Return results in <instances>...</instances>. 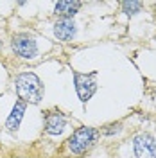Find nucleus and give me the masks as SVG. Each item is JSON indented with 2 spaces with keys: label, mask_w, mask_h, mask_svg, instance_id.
<instances>
[{
  "label": "nucleus",
  "mask_w": 156,
  "mask_h": 158,
  "mask_svg": "<svg viewBox=\"0 0 156 158\" xmlns=\"http://www.w3.org/2000/svg\"><path fill=\"white\" fill-rule=\"evenodd\" d=\"M14 88L20 101L25 104H39L43 99V83L34 72H22L14 77Z\"/></svg>",
  "instance_id": "obj_1"
},
{
  "label": "nucleus",
  "mask_w": 156,
  "mask_h": 158,
  "mask_svg": "<svg viewBox=\"0 0 156 158\" xmlns=\"http://www.w3.org/2000/svg\"><path fill=\"white\" fill-rule=\"evenodd\" d=\"M99 137H101V131L97 128H92V126H81L77 128L67 140V148L72 155H84L86 151L93 148L97 144Z\"/></svg>",
  "instance_id": "obj_2"
},
{
  "label": "nucleus",
  "mask_w": 156,
  "mask_h": 158,
  "mask_svg": "<svg viewBox=\"0 0 156 158\" xmlns=\"http://www.w3.org/2000/svg\"><path fill=\"white\" fill-rule=\"evenodd\" d=\"M97 70H92L90 74H83V72L74 70V86H76L77 97L83 104H86L93 97V94L97 92Z\"/></svg>",
  "instance_id": "obj_3"
},
{
  "label": "nucleus",
  "mask_w": 156,
  "mask_h": 158,
  "mask_svg": "<svg viewBox=\"0 0 156 158\" xmlns=\"http://www.w3.org/2000/svg\"><path fill=\"white\" fill-rule=\"evenodd\" d=\"M11 49L22 59H34L38 56V43L27 32H16L11 38Z\"/></svg>",
  "instance_id": "obj_4"
},
{
  "label": "nucleus",
  "mask_w": 156,
  "mask_h": 158,
  "mask_svg": "<svg viewBox=\"0 0 156 158\" xmlns=\"http://www.w3.org/2000/svg\"><path fill=\"white\" fill-rule=\"evenodd\" d=\"M133 151L137 158H156V140L151 133H138L133 138Z\"/></svg>",
  "instance_id": "obj_5"
},
{
  "label": "nucleus",
  "mask_w": 156,
  "mask_h": 158,
  "mask_svg": "<svg viewBox=\"0 0 156 158\" xmlns=\"http://www.w3.org/2000/svg\"><path fill=\"white\" fill-rule=\"evenodd\" d=\"M43 118H45V133L47 135H61L67 126V115L59 110L43 111Z\"/></svg>",
  "instance_id": "obj_6"
},
{
  "label": "nucleus",
  "mask_w": 156,
  "mask_h": 158,
  "mask_svg": "<svg viewBox=\"0 0 156 158\" xmlns=\"http://www.w3.org/2000/svg\"><path fill=\"white\" fill-rule=\"evenodd\" d=\"M76 32H77V27L72 18H59L54 23V36L59 41H70L76 36Z\"/></svg>",
  "instance_id": "obj_7"
},
{
  "label": "nucleus",
  "mask_w": 156,
  "mask_h": 158,
  "mask_svg": "<svg viewBox=\"0 0 156 158\" xmlns=\"http://www.w3.org/2000/svg\"><path fill=\"white\" fill-rule=\"evenodd\" d=\"M25 110H27V104L23 102V101H16L14 102V106H13V110H11L9 117H7V120H6V128H7V131L9 133H16L20 128V124H22V118H23V113H25Z\"/></svg>",
  "instance_id": "obj_8"
},
{
  "label": "nucleus",
  "mask_w": 156,
  "mask_h": 158,
  "mask_svg": "<svg viewBox=\"0 0 156 158\" xmlns=\"http://www.w3.org/2000/svg\"><path fill=\"white\" fill-rule=\"evenodd\" d=\"M81 6L83 2H77V0H59L54 6V15L59 18H72L81 9Z\"/></svg>",
  "instance_id": "obj_9"
},
{
  "label": "nucleus",
  "mask_w": 156,
  "mask_h": 158,
  "mask_svg": "<svg viewBox=\"0 0 156 158\" xmlns=\"http://www.w3.org/2000/svg\"><path fill=\"white\" fill-rule=\"evenodd\" d=\"M120 7H122V13L131 18V16H135L137 13L142 11L144 4H142V2H135V0H124V2L120 4Z\"/></svg>",
  "instance_id": "obj_10"
},
{
  "label": "nucleus",
  "mask_w": 156,
  "mask_h": 158,
  "mask_svg": "<svg viewBox=\"0 0 156 158\" xmlns=\"http://www.w3.org/2000/svg\"><path fill=\"white\" fill-rule=\"evenodd\" d=\"M120 129H122V122H113V124H106V126H102V133L108 135V137H111V135L120 133Z\"/></svg>",
  "instance_id": "obj_11"
},
{
  "label": "nucleus",
  "mask_w": 156,
  "mask_h": 158,
  "mask_svg": "<svg viewBox=\"0 0 156 158\" xmlns=\"http://www.w3.org/2000/svg\"><path fill=\"white\" fill-rule=\"evenodd\" d=\"M0 50H2V40H0Z\"/></svg>",
  "instance_id": "obj_12"
}]
</instances>
